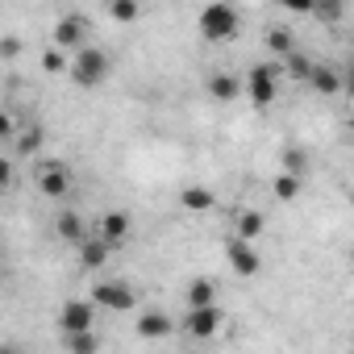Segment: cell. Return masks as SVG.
<instances>
[{
  "label": "cell",
  "mask_w": 354,
  "mask_h": 354,
  "mask_svg": "<svg viewBox=\"0 0 354 354\" xmlns=\"http://www.w3.org/2000/svg\"><path fill=\"white\" fill-rule=\"evenodd\" d=\"M242 30V17L234 5H225V0H213V5L201 9V34L205 42H234Z\"/></svg>",
  "instance_id": "1"
},
{
  "label": "cell",
  "mask_w": 354,
  "mask_h": 354,
  "mask_svg": "<svg viewBox=\"0 0 354 354\" xmlns=\"http://www.w3.org/2000/svg\"><path fill=\"white\" fill-rule=\"evenodd\" d=\"M67 75H71L80 88H96V84L109 75V55L96 50V46H84V50H75V59L67 63Z\"/></svg>",
  "instance_id": "2"
},
{
  "label": "cell",
  "mask_w": 354,
  "mask_h": 354,
  "mask_svg": "<svg viewBox=\"0 0 354 354\" xmlns=\"http://www.w3.org/2000/svg\"><path fill=\"white\" fill-rule=\"evenodd\" d=\"M275 88H279V67L275 63H259V67L246 71V96L254 100V109H271Z\"/></svg>",
  "instance_id": "3"
},
{
  "label": "cell",
  "mask_w": 354,
  "mask_h": 354,
  "mask_svg": "<svg viewBox=\"0 0 354 354\" xmlns=\"http://www.w3.org/2000/svg\"><path fill=\"white\" fill-rule=\"evenodd\" d=\"M88 300H92L96 308H109V313H125V308L138 304V296H133V288H129L125 279H100Z\"/></svg>",
  "instance_id": "4"
},
{
  "label": "cell",
  "mask_w": 354,
  "mask_h": 354,
  "mask_svg": "<svg viewBox=\"0 0 354 354\" xmlns=\"http://www.w3.org/2000/svg\"><path fill=\"white\" fill-rule=\"evenodd\" d=\"M38 192L50 196V201H63L71 192V167L63 158H50V162L38 167Z\"/></svg>",
  "instance_id": "5"
},
{
  "label": "cell",
  "mask_w": 354,
  "mask_h": 354,
  "mask_svg": "<svg viewBox=\"0 0 354 354\" xmlns=\"http://www.w3.org/2000/svg\"><path fill=\"white\" fill-rule=\"evenodd\" d=\"M92 325H96V304H92V300H67V304L59 308V329H63L67 337L92 333Z\"/></svg>",
  "instance_id": "6"
},
{
  "label": "cell",
  "mask_w": 354,
  "mask_h": 354,
  "mask_svg": "<svg viewBox=\"0 0 354 354\" xmlns=\"http://www.w3.org/2000/svg\"><path fill=\"white\" fill-rule=\"evenodd\" d=\"M221 325H225V313L213 304V308H188V317H184V333L188 337H196V342H209V337H217L221 333Z\"/></svg>",
  "instance_id": "7"
},
{
  "label": "cell",
  "mask_w": 354,
  "mask_h": 354,
  "mask_svg": "<svg viewBox=\"0 0 354 354\" xmlns=\"http://www.w3.org/2000/svg\"><path fill=\"white\" fill-rule=\"evenodd\" d=\"M67 46H75V50L88 46V21L80 13H67L55 21V50H67Z\"/></svg>",
  "instance_id": "8"
},
{
  "label": "cell",
  "mask_w": 354,
  "mask_h": 354,
  "mask_svg": "<svg viewBox=\"0 0 354 354\" xmlns=\"http://www.w3.org/2000/svg\"><path fill=\"white\" fill-rule=\"evenodd\" d=\"M96 238H100L109 250L125 246V238H129V213H121V209H109V213L100 217V225H96Z\"/></svg>",
  "instance_id": "9"
},
{
  "label": "cell",
  "mask_w": 354,
  "mask_h": 354,
  "mask_svg": "<svg viewBox=\"0 0 354 354\" xmlns=\"http://www.w3.org/2000/svg\"><path fill=\"white\" fill-rule=\"evenodd\" d=\"M230 267H234V275L250 279V275H259L263 259H259V250L250 242H230Z\"/></svg>",
  "instance_id": "10"
},
{
  "label": "cell",
  "mask_w": 354,
  "mask_h": 354,
  "mask_svg": "<svg viewBox=\"0 0 354 354\" xmlns=\"http://www.w3.org/2000/svg\"><path fill=\"white\" fill-rule=\"evenodd\" d=\"M133 333H138V337H146V342H154V337H167V333H171V317L150 308V313H142V317H138V329H133Z\"/></svg>",
  "instance_id": "11"
},
{
  "label": "cell",
  "mask_w": 354,
  "mask_h": 354,
  "mask_svg": "<svg viewBox=\"0 0 354 354\" xmlns=\"http://www.w3.org/2000/svg\"><path fill=\"white\" fill-rule=\"evenodd\" d=\"M263 213L259 209H246V213H238V225H234V242H250L254 246V238L263 234Z\"/></svg>",
  "instance_id": "12"
},
{
  "label": "cell",
  "mask_w": 354,
  "mask_h": 354,
  "mask_svg": "<svg viewBox=\"0 0 354 354\" xmlns=\"http://www.w3.org/2000/svg\"><path fill=\"white\" fill-rule=\"evenodd\" d=\"M55 234H59L63 242L80 246V242L88 238V225H84V217H80V213H59V221H55Z\"/></svg>",
  "instance_id": "13"
},
{
  "label": "cell",
  "mask_w": 354,
  "mask_h": 354,
  "mask_svg": "<svg viewBox=\"0 0 354 354\" xmlns=\"http://www.w3.org/2000/svg\"><path fill=\"white\" fill-rule=\"evenodd\" d=\"M109 254H113V250H109V246H104V242H100L96 234H88V238L80 242V263H84L88 271H96V267H104V263H109Z\"/></svg>",
  "instance_id": "14"
},
{
  "label": "cell",
  "mask_w": 354,
  "mask_h": 354,
  "mask_svg": "<svg viewBox=\"0 0 354 354\" xmlns=\"http://www.w3.org/2000/svg\"><path fill=\"white\" fill-rule=\"evenodd\" d=\"M184 304H188V308H213V304H217V288H213V279H192L188 292H184Z\"/></svg>",
  "instance_id": "15"
},
{
  "label": "cell",
  "mask_w": 354,
  "mask_h": 354,
  "mask_svg": "<svg viewBox=\"0 0 354 354\" xmlns=\"http://www.w3.org/2000/svg\"><path fill=\"white\" fill-rule=\"evenodd\" d=\"M238 92H242V84H238L230 71H217V75H209V96H213V100L230 104V100H238Z\"/></svg>",
  "instance_id": "16"
},
{
  "label": "cell",
  "mask_w": 354,
  "mask_h": 354,
  "mask_svg": "<svg viewBox=\"0 0 354 354\" xmlns=\"http://www.w3.org/2000/svg\"><path fill=\"white\" fill-rule=\"evenodd\" d=\"M308 84H313L321 96H333V92L342 88V75H337L333 67H325V63H313V71H308Z\"/></svg>",
  "instance_id": "17"
},
{
  "label": "cell",
  "mask_w": 354,
  "mask_h": 354,
  "mask_svg": "<svg viewBox=\"0 0 354 354\" xmlns=\"http://www.w3.org/2000/svg\"><path fill=\"white\" fill-rule=\"evenodd\" d=\"M13 142H17V154H21V158H34V154L42 150V142H46V129H42V125H26Z\"/></svg>",
  "instance_id": "18"
},
{
  "label": "cell",
  "mask_w": 354,
  "mask_h": 354,
  "mask_svg": "<svg viewBox=\"0 0 354 354\" xmlns=\"http://www.w3.org/2000/svg\"><path fill=\"white\" fill-rule=\"evenodd\" d=\"M267 46H271V55H279V63H283L288 55H296V34L283 30V26H275V30H267Z\"/></svg>",
  "instance_id": "19"
},
{
  "label": "cell",
  "mask_w": 354,
  "mask_h": 354,
  "mask_svg": "<svg viewBox=\"0 0 354 354\" xmlns=\"http://www.w3.org/2000/svg\"><path fill=\"white\" fill-rule=\"evenodd\" d=\"M180 201H184V209H192V213H209V209L217 205V196H213L209 188H184Z\"/></svg>",
  "instance_id": "20"
},
{
  "label": "cell",
  "mask_w": 354,
  "mask_h": 354,
  "mask_svg": "<svg viewBox=\"0 0 354 354\" xmlns=\"http://www.w3.org/2000/svg\"><path fill=\"white\" fill-rule=\"evenodd\" d=\"M279 167H283V175H296V180H300V175L308 171V154H304L300 146H288V150L279 154Z\"/></svg>",
  "instance_id": "21"
},
{
  "label": "cell",
  "mask_w": 354,
  "mask_h": 354,
  "mask_svg": "<svg viewBox=\"0 0 354 354\" xmlns=\"http://www.w3.org/2000/svg\"><path fill=\"white\" fill-rule=\"evenodd\" d=\"M275 67H279V71H288L292 80H308V71H313V59L296 50V55H288V59H283V63H275Z\"/></svg>",
  "instance_id": "22"
},
{
  "label": "cell",
  "mask_w": 354,
  "mask_h": 354,
  "mask_svg": "<svg viewBox=\"0 0 354 354\" xmlns=\"http://www.w3.org/2000/svg\"><path fill=\"white\" fill-rule=\"evenodd\" d=\"M271 192H275V201H296L300 196V180H296V175H275V184H271Z\"/></svg>",
  "instance_id": "23"
},
{
  "label": "cell",
  "mask_w": 354,
  "mask_h": 354,
  "mask_svg": "<svg viewBox=\"0 0 354 354\" xmlns=\"http://www.w3.org/2000/svg\"><path fill=\"white\" fill-rule=\"evenodd\" d=\"M138 13H142V5H138V0H113V5H109V17L113 21H138Z\"/></svg>",
  "instance_id": "24"
},
{
  "label": "cell",
  "mask_w": 354,
  "mask_h": 354,
  "mask_svg": "<svg viewBox=\"0 0 354 354\" xmlns=\"http://www.w3.org/2000/svg\"><path fill=\"white\" fill-rule=\"evenodd\" d=\"M67 350L71 354H100V342H96V333H75V337H67Z\"/></svg>",
  "instance_id": "25"
},
{
  "label": "cell",
  "mask_w": 354,
  "mask_h": 354,
  "mask_svg": "<svg viewBox=\"0 0 354 354\" xmlns=\"http://www.w3.org/2000/svg\"><path fill=\"white\" fill-rule=\"evenodd\" d=\"M42 71H46V75L67 71V55H63V50H46V55H42Z\"/></svg>",
  "instance_id": "26"
},
{
  "label": "cell",
  "mask_w": 354,
  "mask_h": 354,
  "mask_svg": "<svg viewBox=\"0 0 354 354\" xmlns=\"http://www.w3.org/2000/svg\"><path fill=\"white\" fill-rule=\"evenodd\" d=\"M17 55H21V38H17V34H5V38H0V59L9 63V59H17Z\"/></svg>",
  "instance_id": "27"
},
{
  "label": "cell",
  "mask_w": 354,
  "mask_h": 354,
  "mask_svg": "<svg viewBox=\"0 0 354 354\" xmlns=\"http://www.w3.org/2000/svg\"><path fill=\"white\" fill-rule=\"evenodd\" d=\"M13 175H17V167H13V158H0V192H5V188L13 184Z\"/></svg>",
  "instance_id": "28"
},
{
  "label": "cell",
  "mask_w": 354,
  "mask_h": 354,
  "mask_svg": "<svg viewBox=\"0 0 354 354\" xmlns=\"http://www.w3.org/2000/svg\"><path fill=\"white\" fill-rule=\"evenodd\" d=\"M9 138H17V121L9 113H0V142H9Z\"/></svg>",
  "instance_id": "29"
},
{
  "label": "cell",
  "mask_w": 354,
  "mask_h": 354,
  "mask_svg": "<svg viewBox=\"0 0 354 354\" xmlns=\"http://www.w3.org/2000/svg\"><path fill=\"white\" fill-rule=\"evenodd\" d=\"M0 354H21V350L17 346H0Z\"/></svg>",
  "instance_id": "30"
}]
</instances>
